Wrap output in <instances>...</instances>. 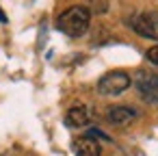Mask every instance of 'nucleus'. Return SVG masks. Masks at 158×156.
Here are the masks:
<instances>
[{"instance_id":"obj_7","label":"nucleus","mask_w":158,"mask_h":156,"mask_svg":"<svg viewBox=\"0 0 158 156\" xmlns=\"http://www.w3.org/2000/svg\"><path fill=\"white\" fill-rule=\"evenodd\" d=\"M89 117H91L89 108L80 104V106H74V108L67 111L65 124H67V126H74V128H80V126H87V124H89Z\"/></svg>"},{"instance_id":"obj_8","label":"nucleus","mask_w":158,"mask_h":156,"mask_svg":"<svg viewBox=\"0 0 158 156\" xmlns=\"http://www.w3.org/2000/svg\"><path fill=\"white\" fill-rule=\"evenodd\" d=\"M147 61H152L154 65H158V46H154V48L147 50Z\"/></svg>"},{"instance_id":"obj_3","label":"nucleus","mask_w":158,"mask_h":156,"mask_svg":"<svg viewBox=\"0 0 158 156\" xmlns=\"http://www.w3.org/2000/svg\"><path fill=\"white\" fill-rule=\"evenodd\" d=\"M132 28L145 39L158 41V13L156 11H141L132 18Z\"/></svg>"},{"instance_id":"obj_5","label":"nucleus","mask_w":158,"mask_h":156,"mask_svg":"<svg viewBox=\"0 0 158 156\" xmlns=\"http://www.w3.org/2000/svg\"><path fill=\"white\" fill-rule=\"evenodd\" d=\"M74 154L76 156H100L102 147L93 137L87 134V137H80V139L74 141Z\"/></svg>"},{"instance_id":"obj_2","label":"nucleus","mask_w":158,"mask_h":156,"mask_svg":"<svg viewBox=\"0 0 158 156\" xmlns=\"http://www.w3.org/2000/svg\"><path fill=\"white\" fill-rule=\"evenodd\" d=\"M130 82H132L130 74H126L121 70H115V72H108V74H104L100 78L98 91L102 95H119V93H123L130 87Z\"/></svg>"},{"instance_id":"obj_4","label":"nucleus","mask_w":158,"mask_h":156,"mask_svg":"<svg viewBox=\"0 0 158 156\" xmlns=\"http://www.w3.org/2000/svg\"><path fill=\"white\" fill-rule=\"evenodd\" d=\"M106 117H108L110 124L126 126V124H130V121L136 119V111H134L132 106H123V104H119V106H110V108L106 111Z\"/></svg>"},{"instance_id":"obj_1","label":"nucleus","mask_w":158,"mask_h":156,"mask_svg":"<svg viewBox=\"0 0 158 156\" xmlns=\"http://www.w3.org/2000/svg\"><path fill=\"white\" fill-rule=\"evenodd\" d=\"M89 22H91V11L82 5H76V7L65 9L59 15L56 28L61 33H65L67 37H80L89 31Z\"/></svg>"},{"instance_id":"obj_9","label":"nucleus","mask_w":158,"mask_h":156,"mask_svg":"<svg viewBox=\"0 0 158 156\" xmlns=\"http://www.w3.org/2000/svg\"><path fill=\"white\" fill-rule=\"evenodd\" d=\"M0 20H5V15H2V13H0Z\"/></svg>"},{"instance_id":"obj_6","label":"nucleus","mask_w":158,"mask_h":156,"mask_svg":"<svg viewBox=\"0 0 158 156\" xmlns=\"http://www.w3.org/2000/svg\"><path fill=\"white\" fill-rule=\"evenodd\" d=\"M136 89L147 98V95H158V74L149 72H139L136 76Z\"/></svg>"}]
</instances>
